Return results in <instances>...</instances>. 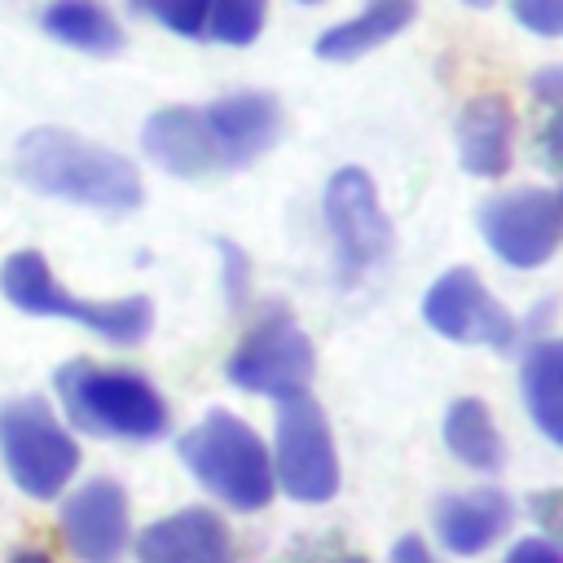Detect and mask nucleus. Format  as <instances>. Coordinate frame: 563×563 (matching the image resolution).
I'll return each instance as SVG.
<instances>
[{
	"label": "nucleus",
	"mask_w": 563,
	"mask_h": 563,
	"mask_svg": "<svg viewBox=\"0 0 563 563\" xmlns=\"http://www.w3.org/2000/svg\"><path fill=\"white\" fill-rule=\"evenodd\" d=\"M18 176L40 194L101 211H128L141 202V176L123 154L70 136L62 128H35L22 136Z\"/></svg>",
	"instance_id": "obj_1"
},
{
	"label": "nucleus",
	"mask_w": 563,
	"mask_h": 563,
	"mask_svg": "<svg viewBox=\"0 0 563 563\" xmlns=\"http://www.w3.org/2000/svg\"><path fill=\"white\" fill-rule=\"evenodd\" d=\"M57 400L84 435L101 440H154L167 431V405L154 383L128 365H97V361H66L53 374Z\"/></svg>",
	"instance_id": "obj_2"
},
{
	"label": "nucleus",
	"mask_w": 563,
	"mask_h": 563,
	"mask_svg": "<svg viewBox=\"0 0 563 563\" xmlns=\"http://www.w3.org/2000/svg\"><path fill=\"white\" fill-rule=\"evenodd\" d=\"M180 457L189 475L233 510H264L273 501V457L229 409H211L198 427H189L180 435Z\"/></svg>",
	"instance_id": "obj_3"
},
{
	"label": "nucleus",
	"mask_w": 563,
	"mask_h": 563,
	"mask_svg": "<svg viewBox=\"0 0 563 563\" xmlns=\"http://www.w3.org/2000/svg\"><path fill=\"white\" fill-rule=\"evenodd\" d=\"M0 290L22 312H35V317H70V321L88 325L92 334H101L110 343H136V339H145V330L154 321V308L141 295L97 303V299H79L70 290H62L57 277H53V268H48V260L40 251L9 255L4 268H0Z\"/></svg>",
	"instance_id": "obj_4"
},
{
	"label": "nucleus",
	"mask_w": 563,
	"mask_h": 563,
	"mask_svg": "<svg viewBox=\"0 0 563 563\" xmlns=\"http://www.w3.org/2000/svg\"><path fill=\"white\" fill-rule=\"evenodd\" d=\"M0 457L13 484L40 501L57 497L79 471V444L40 396L9 400L0 409Z\"/></svg>",
	"instance_id": "obj_5"
},
{
	"label": "nucleus",
	"mask_w": 563,
	"mask_h": 563,
	"mask_svg": "<svg viewBox=\"0 0 563 563\" xmlns=\"http://www.w3.org/2000/svg\"><path fill=\"white\" fill-rule=\"evenodd\" d=\"M273 484H282L295 501H330L339 493V453L330 440V422L312 396H286L277 409V440H273Z\"/></svg>",
	"instance_id": "obj_6"
},
{
	"label": "nucleus",
	"mask_w": 563,
	"mask_h": 563,
	"mask_svg": "<svg viewBox=\"0 0 563 563\" xmlns=\"http://www.w3.org/2000/svg\"><path fill=\"white\" fill-rule=\"evenodd\" d=\"M312 365H317V356H312L308 334L286 312H268L242 334V343L233 347L224 369H229L233 387H242L251 396L286 400L312 383Z\"/></svg>",
	"instance_id": "obj_7"
},
{
	"label": "nucleus",
	"mask_w": 563,
	"mask_h": 563,
	"mask_svg": "<svg viewBox=\"0 0 563 563\" xmlns=\"http://www.w3.org/2000/svg\"><path fill=\"white\" fill-rule=\"evenodd\" d=\"M488 251L510 268H541L563 238V207L554 189H510L479 207Z\"/></svg>",
	"instance_id": "obj_8"
},
{
	"label": "nucleus",
	"mask_w": 563,
	"mask_h": 563,
	"mask_svg": "<svg viewBox=\"0 0 563 563\" xmlns=\"http://www.w3.org/2000/svg\"><path fill=\"white\" fill-rule=\"evenodd\" d=\"M321 211H325V224H330V238H334L343 273H365L387 255L391 224H387V216L378 207L374 180L361 167H339L330 176Z\"/></svg>",
	"instance_id": "obj_9"
},
{
	"label": "nucleus",
	"mask_w": 563,
	"mask_h": 563,
	"mask_svg": "<svg viewBox=\"0 0 563 563\" xmlns=\"http://www.w3.org/2000/svg\"><path fill=\"white\" fill-rule=\"evenodd\" d=\"M422 317L435 334L453 343H488V347L515 343V317L484 290V282L471 268H449L444 277H435V286L422 299Z\"/></svg>",
	"instance_id": "obj_10"
},
{
	"label": "nucleus",
	"mask_w": 563,
	"mask_h": 563,
	"mask_svg": "<svg viewBox=\"0 0 563 563\" xmlns=\"http://www.w3.org/2000/svg\"><path fill=\"white\" fill-rule=\"evenodd\" d=\"M62 537L84 563H119L128 550V493L114 479H88L62 501Z\"/></svg>",
	"instance_id": "obj_11"
},
{
	"label": "nucleus",
	"mask_w": 563,
	"mask_h": 563,
	"mask_svg": "<svg viewBox=\"0 0 563 563\" xmlns=\"http://www.w3.org/2000/svg\"><path fill=\"white\" fill-rule=\"evenodd\" d=\"M141 563H238L229 523L207 506H185L167 519H154L136 537Z\"/></svg>",
	"instance_id": "obj_12"
},
{
	"label": "nucleus",
	"mask_w": 563,
	"mask_h": 563,
	"mask_svg": "<svg viewBox=\"0 0 563 563\" xmlns=\"http://www.w3.org/2000/svg\"><path fill=\"white\" fill-rule=\"evenodd\" d=\"M141 145H145V154L163 172H176V176L229 172L224 158H220V150H216V136L207 128V114L198 106H167V110H158L145 123Z\"/></svg>",
	"instance_id": "obj_13"
},
{
	"label": "nucleus",
	"mask_w": 563,
	"mask_h": 563,
	"mask_svg": "<svg viewBox=\"0 0 563 563\" xmlns=\"http://www.w3.org/2000/svg\"><path fill=\"white\" fill-rule=\"evenodd\" d=\"M202 114H207V128L216 136L224 167H242L260 158L282 136V106L268 92H229L202 106Z\"/></svg>",
	"instance_id": "obj_14"
},
{
	"label": "nucleus",
	"mask_w": 563,
	"mask_h": 563,
	"mask_svg": "<svg viewBox=\"0 0 563 563\" xmlns=\"http://www.w3.org/2000/svg\"><path fill=\"white\" fill-rule=\"evenodd\" d=\"M457 158L471 176L497 180L510 172L515 163V114L506 106V97L484 92L471 97L457 114Z\"/></svg>",
	"instance_id": "obj_15"
},
{
	"label": "nucleus",
	"mask_w": 563,
	"mask_h": 563,
	"mask_svg": "<svg viewBox=\"0 0 563 563\" xmlns=\"http://www.w3.org/2000/svg\"><path fill=\"white\" fill-rule=\"evenodd\" d=\"M515 519V506L501 488H466L449 493L435 506V537L449 554H484Z\"/></svg>",
	"instance_id": "obj_16"
},
{
	"label": "nucleus",
	"mask_w": 563,
	"mask_h": 563,
	"mask_svg": "<svg viewBox=\"0 0 563 563\" xmlns=\"http://www.w3.org/2000/svg\"><path fill=\"white\" fill-rule=\"evenodd\" d=\"M418 13V0H365V9L339 26H330L317 40V53L325 62H352L378 44H387L391 35H400Z\"/></svg>",
	"instance_id": "obj_17"
},
{
	"label": "nucleus",
	"mask_w": 563,
	"mask_h": 563,
	"mask_svg": "<svg viewBox=\"0 0 563 563\" xmlns=\"http://www.w3.org/2000/svg\"><path fill=\"white\" fill-rule=\"evenodd\" d=\"M523 400L545 440H563V347L554 339H541L523 356Z\"/></svg>",
	"instance_id": "obj_18"
},
{
	"label": "nucleus",
	"mask_w": 563,
	"mask_h": 563,
	"mask_svg": "<svg viewBox=\"0 0 563 563\" xmlns=\"http://www.w3.org/2000/svg\"><path fill=\"white\" fill-rule=\"evenodd\" d=\"M44 31L84 53H114L123 48V26L101 0H53L44 9Z\"/></svg>",
	"instance_id": "obj_19"
},
{
	"label": "nucleus",
	"mask_w": 563,
	"mask_h": 563,
	"mask_svg": "<svg viewBox=\"0 0 563 563\" xmlns=\"http://www.w3.org/2000/svg\"><path fill=\"white\" fill-rule=\"evenodd\" d=\"M444 444L449 453L471 471H497L501 466V435L493 427V413L484 400L462 396L444 413Z\"/></svg>",
	"instance_id": "obj_20"
},
{
	"label": "nucleus",
	"mask_w": 563,
	"mask_h": 563,
	"mask_svg": "<svg viewBox=\"0 0 563 563\" xmlns=\"http://www.w3.org/2000/svg\"><path fill=\"white\" fill-rule=\"evenodd\" d=\"M268 0H211L207 18V40L216 44H251L264 26Z\"/></svg>",
	"instance_id": "obj_21"
},
{
	"label": "nucleus",
	"mask_w": 563,
	"mask_h": 563,
	"mask_svg": "<svg viewBox=\"0 0 563 563\" xmlns=\"http://www.w3.org/2000/svg\"><path fill=\"white\" fill-rule=\"evenodd\" d=\"M136 13L154 18L158 26L189 35V40H207V18H211V0H132Z\"/></svg>",
	"instance_id": "obj_22"
},
{
	"label": "nucleus",
	"mask_w": 563,
	"mask_h": 563,
	"mask_svg": "<svg viewBox=\"0 0 563 563\" xmlns=\"http://www.w3.org/2000/svg\"><path fill=\"white\" fill-rule=\"evenodd\" d=\"M510 9L537 35H559L563 31V0H510Z\"/></svg>",
	"instance_id": "obj_23"
},
{
	"label": "nucleus",
	"mask_w": 563,
	"mask_h": 563,
	"mask_svg": "<svg viewBox=\"0 0 563 563\" xmlns=\"http://www.w3.org/2000/svg\"><path fill=\"white\" fill-rule=\"evenodd\" d=\"M501 563H563V554H559L554 537H523L506 550Z\"/></svg>",
	"instance_id": "obj_24"
},
{
	"label": "nucleus",
	"mask_w": 563,
	"mask_h": 563,
	"mask_svg": "<svg viewBox=\"0 0 563 563\" xmlns=\"http://www.w3.org/2000/svg\"><path fill=\"white\" fill-rule=\"evenodd\" d=\"M559 88H563V70H559V66H550V70H541V75H532V92H537V101H545L550 110L559 106Z\"/></svg>",
	"instance_id": "obj_25"
},
{
	"label": "nucleus",
	"mask_w": 563,
	"mask_h": 563,
	"mask_svg": "<svg viewBox=\"0 0 563 563\" xmlns=\"http://www.w3.org/2000/svg\"><path fill=\"white\" fill-rule=\"evenodd\" d=\"M391 563H435V559L418 537H400L396 550H391Z\"/></svg>",
	"instance_id": "obj_26"
},
{
	"label": "nucleus",
	"mask_w": 563,
	"mask_h": 563,
	"mask_svg": "<svg viewBox=\"0 0 563 563\" xmlns=\"http://www.w3.org/2000/svg\"><path fill=\"white\" fill-rule=\"evenodd\" d=\"M541 154H545V167H550V172H559V119H554V114H550V123H545Z\"/></svg>",
	"instance_id": "obj_27"
},
{
	"label": "nucleus",
	"mask_w": 563,
	"mask_h": 563,
	"mask_svg": "<svg viewBox=\"0 0 563 563\" xmlns=\"http://www.w3.org/2000/svg\"><path fill=\"white\" fill-rule=\"evenodd\" d=\"M9 563H53V559H48L44 550H18V554H13Z\"/></svg>",
	"instance_id": "obj_28"
},
{
	"label": "nucleus",
	"mask_w": 563,
	"mask_h": 563,
	"mask_svg": "<svg viewBox=\"0 0 563 563\" xmlns=\"http://www.w3.org/2000/svg\"><path fill=\"white\" fill-rule=\"evenodd\" d=\"M325 563H369V559L365 554H330Z\"/></svg>",
	"instance_id": "obj_29"
},
{
	"label": "nucleus",
	"mask_w": 563,
	"mask_h": 563,
	"mask_svg": "<svg viewBox=\"0 0 563 563\" xmlns=\"http://www.w3.org/2000/svg\"><path fill=\"white\" fill-rule=\"evenodd\" d=\"M462 4H471V9H488L493 0H462Z\"/></svg>",
	"instance_id": "obj_30"
},
{
	"label": "nucleus",
	"mask_w": 563,
	"mask_h": 563,
	"mask_svg": "<svg viewBox=\"0 0 563 563\" xmlns=\"http://www.w3.org/2000/svg\"><path fill=\"white\" fill-rule=\"evenodd\" d=\"M299 4H321V0H299Z\"/></svg>",
	"instance_id": "obj_31"
}]
</instances>
